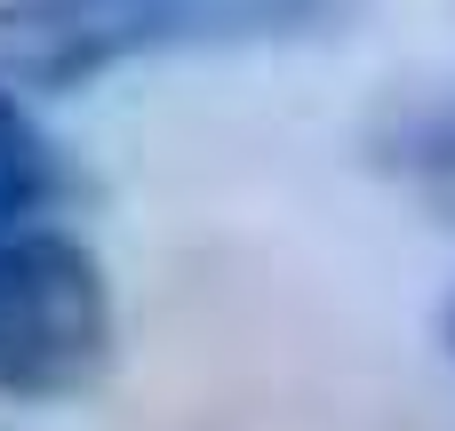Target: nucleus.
I'll use <instances>...</instances> for the list:
<instances>
[{
    "mask_svg": "<svg viewBox=\"0 0 455 431\" xmlns=\"http://www.w3.org/2000/svg\"><path fill=\"white\" fill-rule=\"evenodd\" d=\"M352 8L360 0H0V88L32 104L152 56L328 40Z\"/></svg>",
    "mask_w": 455,
    "mask_h": 431,
    "instance_id": "obj_1",
    "label": "nucleus"
},
{
    "mask_svg": "<svg viewBox=\"0 0 455 431\" xmlns=\"http://www.w3.org/2000/svg\"><path fill=\"white\" fill-rule=\"evenodd\" d=\"M120 352V304L104 256L64 224L0 232V400L56 408L104 384Z\"/></svg>",
    "mask_w": 455,
    "mask_h": 431,
    "instance_id": "obj_2",
    "label": "nucleus"
},
{
    "mask_svg": "<svg viewBox=\"0 0 455 431\" xmlns=\"http://www.w3.org/2000/svg\"><path fill=\"white\" fill-rule=\"evenodd\" d=\"M56 200H64V152L40 128V112L0 88V232L8 224H40Z\"/></svg>",
    "mask_w": 455,
    "mask_h": 431,
    "instance_id": "obj_3",
    "label": "nucleus"
},
{
    "mask_svg": "<svg viewBox=\"0 0 455 431\" xmlns=\"http://www.w3.org/2000/svg\"><path fill=\"white\" fill-rule=\"evenodd\" d=\"M440 328H448V352H455V296H448V320H440Z\"/></svg>",
    "mask_w": 455,
    "mask_h": 431,
    "instance_id": "obj_4",
    "label": "nucleus"
}]
</instances>
